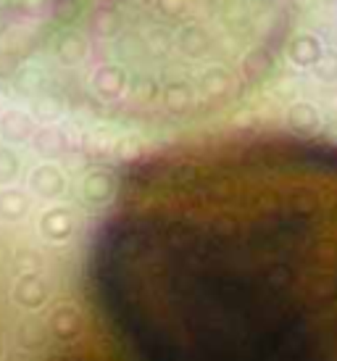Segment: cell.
Segmentation results:
<instances>
[{
  "label": "cell",
  "instance_id": "cell-1",
  "mask_svg": "<svg viewBox=\"0 0 337 361\" xmlns=\"http://www.w3.org/2000/svg\"><path fill=\"white\" fill-rule=\"evenodd\" d=\"M274 0H106L85 32V80L129 114H188L240 90L277 40Z\"/></svg>",
  "mask_w": 337,
  "mask_h": 361
},
{
  "label": "cell",
  "instance_id": "cell-2",
  "mask_svg": "<svg viewBox=\"0 0 337 361\" xmlns=\"http://www.w3.org/2000/svg\"><path fill=\"white\" fill-rule=\"evenodd\" d=\"M71 0H0V66L24 59L56 30Z\"/></svg>",
  "mask_w": 337,
  "mask_h": 361
}]
</instances>
